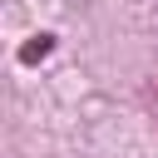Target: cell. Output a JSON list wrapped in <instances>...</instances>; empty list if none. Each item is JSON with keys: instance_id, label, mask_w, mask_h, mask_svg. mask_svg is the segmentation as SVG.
Segmentation results:
<instances>
[{"instance_id": "cell-1", "label": "cell", "mask_w": 158, "mask_h": 158, "mask_svg": "<svg viewBox=\"0 0 158 158\" xmlns=\"http://www.w3.org/2000/svg\"><path fill=\"white\" fill-rule=\"evenodd\" d=\"M49 49H54V35H35V44H25V49H20V59H25V64H35V59H44Z\"/></svg>"}]
</instances>
